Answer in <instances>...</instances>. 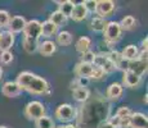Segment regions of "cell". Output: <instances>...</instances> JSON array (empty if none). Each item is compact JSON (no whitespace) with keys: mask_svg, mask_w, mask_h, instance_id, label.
<instances>
[{"mask_svg":"<svg viewBox=\"0 0 148 128\" xmlns=\"http://www.w3.org/2000/svg\"><path fill=\"white\" fill-rule=\"evenodd\" d=\"M93 72V64H88V63H80L76 64L75 67V74L77 77H85V78H89L90 74Z\"/></svg>","mask_w":148,"mask_h":128,"instance_id":"cell-17","label":"cell"},{"mask_svg":"<svg viewBox=\"0 0 148 128\" xmlns=\"http://www.w3.org/2000/svg\"><path fill=\"white\" fill-rule=\"evenodd\" d=\"M76 116V109L71 104H62L56 109V118L61 122H71Z\"/></svg>","mask_w":148,"mask_h":128,"instance_id":"cell-5","label":"cell"},{"mask_svg":"<svg viewBox=\"0 0 148 128\" xmlns=\"http://www.w3.org/2000/svg\"><path fill=\"white\" fill-rule=\"evenodd\" d=\"M81 113L82 115L80 116L81 119H79V124L82 123L85 128H98L99 124L107 121V116L110 114V105L106 101L94 100L85 108L82 106Z\"/></svg>","mask_w":148,"mask_h":128,"instance_id":"cell-1","label":"cell"},{"mask_svg":"<svg viewBox=\"0 0 148 128\" xmlns=\"http://www.w3.org/2000/svg\"><path fill=\"white\" fill-rule=\"evenodd\" d=\"M143 98H144V99H143V101H144V102H146V104H147V98H148V95H147V93H146V95H144V96H143Z\"/></svg>","mask_w":148,"mask_h":128,"instance_id":"cell-40","label":"cell"},{"mask_svg":"<svg viewBox=\"0 0 148 128\" xmlns=\"http://www.w3.org/2000/svg\"><path fill=\"white\" fill-rule=\"evenodd\" d=\"M13 54L10 51H3L0 53V63L1 64H10L13 62Z\"/></svg>","mask_w":148,"mask_h":128,"instance_id":"cell-32","label":"cell"},{"mask_svg":"<svg viewBox=\"0 0 148 128\" xmlns=\"http://www.w3.org/2000/svg\"><path fill=\"white\" fill-rule=\"evenodd\" d=\"M102 69L104 70V73H113L115 70H117V67H116L115 63H112V62L110 60V59H107V62L103 64V67H102Z\"/></svg>","mask_w":148,"mask_h":128,"instance_id":"cell-36","label":"cell"},{"mask_svg":"<svg viewBox=\"0 0 148 128\" xmlns=\"http://www.w3.org/2000/svg\"><path fill=\"white\" fill-rule=\"evenodd\" d=\"M72 96L75 98V100L80 101V102H85L89 100L90 98V91L85 87H77V89L72 90Z\"/></svg>","mask_w":148,"mask_h":128,"instance_id":"cell-20","label":"cell"},{"mask_svg":"<svg viewBox=\"0 0 148 128\" xmlns=\"http://www.w3.org/2000/svg\"><path fill=\"white\" fill-rule=\"evenodd\" d=\"M148 49V39H143L142 40V51H147Z\"/></svg>","mask_w":148,"mask_h":128,"instance_id":"cell-39","label":"cell"},{"mask_svg":"<svg viewBox=\"0 0 148 128\" xmlns=\"http://www.w3.org/2000/svg\"><path fill=\"white\" fill-rule=\"evenodd\" d=\"M119 24H120L122 31L124 30L125 31H130V30H133V28L135 27L136 21H135V18L133 16H126V17H124V18L121 19V22Z\"/></svg>","mask_w":148,"mask_h":128,"instance_id":"cell-27","label":"cell"},{"mask_svg":"<svg viewBox=\"0 0 148 128\" xmlns=\"http://www.w3.org/2000/svg\"><path fill=\"white\" fill-rule=\"evenodd\" d=\"M75 82H76V85H77V87H85V89H86L90 79L85 78V77H77V79H75Z\"/></svg>","mask_w":148,"mask_h":128,"instance_id":"cell-37","label":"cell"},{"mask_svg":"<svg viewBox=\"0 0 148 128\" xmlns=\"http://www.w3.org/2000/svg\"><path fill=\"white\" fill-rule=\"evenodd\" d=\"M9 19H10V16L7 10H1L0 9V28L3 27H7L8 23H9Z\"/></svg>","mask_w":148,"mask_h":128,"instance_id":"cell-34","label":"cell"},{"mask_svg":"<svg viewBox=\"0 0 148 128\" xmlns=\"http://www.w3.org/2000/svg\"><path fill=\"white\" fill-rule=\"evenodd\" d=\"M22 32L26 39H32L39 41V39L41 37V22H39L38 19L28 21Z\"/></svg>","mask_w":148,"mask_h":128,"instance_id":"cell-6","label":"cell"},{"mask_svg":"<svg viewBox=\"0 0 148 128\" xmlns=\"http://www.w3.org/2000/svg\"><path fill=\"white\" fill-rule=\"evenodd\" d=\"M58 33V27L56 24H53L52 22L48 21L41 23V36L42 37H52V36Z\"/></svg>","mask_w":148,"mask_h":128,"instance_id":"cell-18","label":"cell"},{"mask_svg":"<svg viewBox=\"0 0 148 128\" xmlns=\"http://www.w3.org/2000/svg\"><path fill=\"white\" fill-rule=\"evenodd\" d=\"M116 115H117L120 119L129 118V116L132 115V110H130V108H127V106H120L117 109V112H116Z\"/></svg>","mask_w":148,"mask_h":128,"instance_id":"cell-33","label":"cell"},{"mask_svg":"<svg viewBox=\"0 0 148 128\" xmlns=\"http://www.w3.org/2000/svg\"><path fill=\"white\" fill-rule=\"evenodd\" d=\"M88 10L85 9V7L82 5V3H79V4H75L72 9V13H71V19H73L75 22H81L84 19L88 18Z\"/></svg>","mask_w":148,"mask_h":128,"instance_id":"cell-14","label":"cell"},{"mask_svg":"<svg viewBox=\"0 0 148 128\" xmlns=\"http://www.w3.org/2000/svg\"><path fill=\"white\" fill-rule=\"evenodd\" d=\"M106 24H107V22L104 21L103 18H101V17H94V18H92V21H90V30L94 31V32H103Z\"/></svg>","mask_w":148,"mask_h":128,"instance_id":"cell-22","label":"cell"},{"mask_svg":"<svg viewBox=\"0 0 148 128\" xmlns=\"http://www.w3.org/2000/svg\"><path fill=\"white\" fill-rule=\"evenodd\" d=\"M129 70L134 72L136 76L142 77L144 73H147V63L142 62L139 59H135L133 62H129Z\"/></svg>","mask_w":148,"mask_h":128,"instance_id":"cell-16","label":"cell"},{"mask_svg":"<svg viewBox=\"0 0 148 128\" xmlns=\"http://www.w3.org/2000/svg\"><path fill=\"white\" fill-rule=\"evenodd\" d=\"M138 54H139V49L135 45H127L124 50H122L121 55L125 60L127 62H133L135 59H138Z\"/></svg>","mask_w":148,"mask_h":128,"instance_id":"cell-19","label":"cell"},{"mask_svg":"<svg viewBox=\"0 0 148 128\" xmlns=\"http://www.w3.org/2000/svg\"><path fill=\"white\" fill-rule=\"evenodd\" d=\"M0 128H9V127H7V126H0Z\"/></svg>","mask_w":148,"mask_h":128,"instance_id":"cell-43","label":"cell"},{"mask_svg":"<svg viewBox=\"0 0 148 128\" xmlns=\"http://www.w3.org/2000/svg\"><path fill=\"white\" fill-rule=\"evenodd\" d=\"M53 127H54V122L52 121V118H49L47 115L35 121V128H53Z\"/></svg>","mask_w":148,"mask_h":128,"instance_id":"cell-28","label":"cell"},{"mask_svg":"<svg viewBox=\"0 0 148 128\" xmlns=\"http://www.w3.org/2000/svg\"><path fill=\"white\" fill-rule=\"evenodd\" d=\"M98 128H116V127H113L112 124L110 123V122L106 121V122H103V123H101V124H99Z\"/></svg>","mask_w":148,"mask_h":128,"instance_id":"cell-38","label":"cell"},{"mask_svg":"<svg viewBox=\"0 0 148 128\" xmlns=\"http://www.w3.org/2000/svg\"><path fill=\"white\" fill-rule=\"evenodd\" d=\"M67 17L66 16H63L59 10H56V12H53L52 14H50V18H49V21L52 22L53 24H56L57 27H61V26H64L67 23Z\"/></svg>","mask_w":148,"mask_h":128,"instance_id":"cell-21","label":"cell"},{"mask_svg":"<svg viewBox=\"0 0 148 128\" xmlns=\"http://www.w3.org/2000/svg\"><path fill=\"white\" fill-rule=\"evenodd\" d=\"M16 82L22 91L32 95H44L50 91V86L47 79L28 70L19 73Z\"/></svg>","mask_w":148,"mask_h":128,"instance_id":"cell-2","label":"cell"},{"mask_svg":"<svg viewBox=\"0 0 148 128\" xmlns=\"http://www.w3.org/2000/svg\"><path fill=\"white\" fill-rule=\"evenodd\" d=\"M39 53L41 54L42 56H50L56 53L57 50V45L54 41H50V40H47V41L39 44Z\"/></svg>","mask_w":148,"mask_h":128,"instance_id":"cell-15","label":"cell"},{"mask_svg":"<svg viewBox=\"0 0 148 128\" xmlns=\"http://www.w3.org/2000/svg\"><path fill=\"white\" fill-rule=\"evenodd\" d=\"M90 45H92V40H90V37H88V36H82V37H80L76 41V50L79 51V53H85V51L89 50Z\"/></svg>","mask_w":148,"mask_h":128,"instance_id":"cell-24","label":"cell"},{"mask_svg":"<svg viewBox=\"0 0 148 128\" xmlns=\"http://www.w3.org/2000/svg\"><path fill=\"white\" fill-rule=\"evenodd\" d=\"M23 114L28 121H36V119L45 115V106L42 102L38 101V100L30 101L26 106H25Z\"/></svg>","mask_w":148,"mask_h":128,"instance_id":"cell-4","label":"cell"},{"mask_svg":"<svg viewBox=\"0 0 148 128\" xmlns=\"http://www.w3.org/2000/svg\"><path fill=\"white\" fill-rule=\"evenodd\" d=\"M1 76H3V68L0 67V79H1Z\"/></svg>","mask_w":148,"mask_h":128,"instance_id":"cell-42","label":"cell"},{"mask_svg":"<svg viewBox=\"0 0 148 128\" xmlns=\"http://www.w3.org/2000/svg\"><path fill=\"white\" fill-rule=\"evenodd\" d=\"M95 53L92 50H88L85 53L81 54V62L82 63H88V64H93V60H94Z\"/></svg>","mask_w":148,"mask_h":128,"instance_id":"cell-31","label":"cell"},{"mask_svg":"<svg viewBox=\"0 0 148 128\" xmlns=\"http://www.w3.org/2000/svg\"><path fill=\"white\" fill-rule=\"evenodd\" d=\"M107 53H101V54H95L94 56V60H93V65L94 67H99L102 68L103 64L107 62Z\"/></svg>","mask_w":148,"mask_h":128,"instance_id":"cell-29","label":"cell"},{"mask_svg":"<svg viewBox=\"0 0 148 128\" xmlns=\"http://www.w3.org/2000/svg\"><path fill=\"white\" fill-rule=\"evenodd\" d=\"M104 70L102 69V68H99V67H94L93 65V72H92V74H90L89 77V79H93V81H99V79H102L104 77Z\"/></svg>","mask_w":148,"mask_h":128,"instance_id":"cell-30","label":"cell"},{"mask_svg":"<svg viewBox=\"0 0 148 128\" xmlns=\"http://www.w3.org/2000/svg\"><path fill=\"white\" fill-rule=\"evenodd\" d=\"M53 128H66V126H54Z\"/></svg>","mask_w":148,"mask_h":128,"instance_id":"cell-41","label":"cell"},{"mask_svg":"<svg viewBox=\"0 0 148 128\" xmlns=\"http://www.w3.org/2000/svg\"><path fill=\"white\" fill-rule=\"evenodd\" d=\"M58 4H59L58 10L68 18V17L71 16V13H72V9H73V7H75V3L71 1V0H66V1H58Z\"/></svg>","mask_w":148,"mask_h":128,"instance_id":"cell-26","label":"cell"},{"mask_svg":"<svg viewBox=\"0 0 148 128\" xmlns=\"http://www.w3.org/2000/svg\"><path fill=\"white\" fill-rule=\"evenodd\" d=\"M72 42V35L68 31H62L57 33V44L61 46H68Z\"/></svg>","mask_w":148,"mask_h":128,"instance_id":"cell-23","label":"cell"},{"mask_svg":"<svg viewBox=\"0 0 148 128\" xmlns=\"http://www.w3.org/2000/svg\"><path fill=\"white\" fill-rule=\"evenodd\" d=\"M122 92H124V87H122V85L119 83V82H113V83H111L110 86H108L106 96H107L108 100L117 101L119 99L121 98Z\"/></svg>","mask_w":148,"mask_h":128,"instance_id":"cell-13","label":"cell"},{"mask_svg":"<svg viewBox=\"0 0 148 128\" xmlns=\"http://www.w3.org/2000/svg\"><path fill=\"white\" fill-rule=\"evenodd\" d=\"M129 128H148L147 115L143 113H132L129 119Z\"/></svg>","mask_w":148,"mask_h":128,"instance_id":"cell-9","label":"cell"},{"mask_svg":"<svg viewBox=\"0 0 148 128\" xmlns=\"http://www.w3.org/2000/svg\"><path fill=\"white\" fill-rule=\"evenodd\" d=\"M142 81V77L136 76L134 72L132 70H125L124 76H122V83L125 85L126 87H130V89H136V87L140 85Z\"/></svg>","mask_w":148,"mask_h":128,"instance_id":"cell-11","label":"cell"},{"mask_svg":"<svg viewBox=\"0 0 148 128\" xmlns=\"http://www.w3.org/2000/svg\"><path fill=\"white\" fill-rule=\"evenodd\" d=\"M23 49L28 54L36 53L38 49H39V41H38V40H32V39L23 37Z\"/></svg>","mask_w":148,"mask_h":128,"instance_id":"cell-25","label":"cell"},{"mask_svg":"<svg viewBox=\"0 0 148 128\" xmlns=\"http://www.w3.org/2000/svg\"><path fill=\"white\" fill-rule=\"evenodd\" d=\"M82 5L88 10V13H95L97 0H85V1H82Z\"/></svg>","mask_w":148,"mask_h":128,"instance_id":"cell-35","label":"cell"},{"mask_svg":"<svg viewBox=\"0 0 148 128\" xmlns=\"http://www.w3.org/2000/svg\"><path fill=\"white\" fill-rule=\"evenodd\" d=\"M103 33H104V41H106V44L112 50V45H115L116 42L120 41L122 30H121L120 24H119V22L111 21V22H107Z\"/></svg>","mask_w":148,"mask_h":128,"instance_id":"cell-3","label":"cell"},{"mask_svg":"<svg viewBox=\"0 0 148 128\" xmlns=\"http://www.w3.org/2000/svg\"><path fill=\"white\" fill-rule=\"evenodd\" d=\"M22 92V90L19 89V86L17 85V82L14 81H8L3 85L1 87V93L7 98H17Z\"/></svg>","mask_w":148,"mask_h":128,"instance_id":"cell-10","label":"cell"},{"mask_svg":"<svg viewBox=\"0 0 148 128\" xmlns=\"http://www.w3.org/2000/svg\"><path fill=\"white\" fill-rule=\"evenodd\" d=\"M14 44V35L9 31H1L0 32V53L9 51Z\"/></svg>","mask_w":148,"mask_h":128,"instance_id":"cell-12","label":"cell"},{"mask_svg":"<svg viewBox=\"0 0 148 128\" xmlns=\"http://www.w3.org/2000/svg\"><path fill=\"white\" fill-rule=\"evenodd\" d=\"M116 4L112 0H99L97 1V8H95V13L98 14V17L101 18H106V17H110L111 14L115 12Z\"/></svg>","mask_w":148,"mask_h":128,"instance_id":"cell-7","label":"cell"},{"mask_svg":"<svg viewBox=\"0 0 148 128\" xmlns=\"http://www.w3.org/2000/svg\"><path fill=\"white\" fill-rule=\"evenodd\" d=\"M26 23H27V21L22 16H14L9 19V23H8L7 27H8V31L12 32L14 35V33L22 32L23 28H25V26H26Z\"/></svg>","mask_w":148,"mask_h":128,"instance_id":"cell-8","label":"cell"}]
</instances>
